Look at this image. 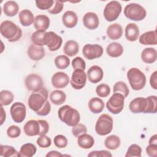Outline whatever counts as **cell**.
Listing matches in <instances>:
<instances>
[{"label":"cell","mask_w":157,"mask_h":157,"mask_svg":"<svg viewBox=\"0 0 157 157\" xmlns=\"http://www.w3.org/2000/svg\"><path fill=\"white\" fill-rule=\"evenodd\" d=\"M124 97L119 93H113L106 103L107 110L113 114L120 113L124 108Z\"/></svg>","instance_id":"8"},{"label":"cell","mask_w":157,"mask_h":157,"mask_svg":"<svg viewBox=\"0 0 157 157\" xmlns=\"http://www.w3.org/2000/svg\"><path fill=\"white\" fill-rule=\"evenodd\" d=\"M53 0H37L36 1V7L40 10L50 9L53 5Z\"/></svg>","instance_id":"46"},{"label":"cell","mask_w":157,"mask_h":157,"mask_svg":"<svg viewBox=\"0 0 157 157\" xmlns=\"http://www.w3.org/2000/svg\"><path fill=\"white\" fill-rule=\"evenodd\" d=\"M147 154L151 157H156L157 156V144H149L146 147Z\"/></svg>","instance_id":"52"},{"label":"cell","mask_w":157,"mask_h":157,"mask_svg":"<svg viewBox=\"0 0 157 157\" xmlns=\"http://www.w3.org/2000/svg\"><path fill=\"white\" fill-rule=\"evenodd\" d=\"M53 141H54L55 145L56 147L59 148H65L67 145V142H68L66 136L61 134L56 135L54 137Z\"/></svg>","instance_id":"42"},{"label":"cell","mask_w":157,"mask_h":157,"mask_svg":"<svg viewBox=\"0 0 157 157\" xmlns=\"http://www.w3.org/2000/svg\"><path fill=\"white\" fill-rule=\"evenodd\" d=\"M79 50V46L78 43L73 40H67L63 47V52L69 57L76 55Z\"/></svg>","instance_id":"30"},{"label":"cell","mask_w":157,"mask_h":157,"mask_svg":"<svg viewBox=\"0 0 157 157\" xmlns=\"http://www.w3.org/2000/svg\"><path fill=\"white\" fill-rule=\"evenodd\" d=\"M157 71H155L150 76V86L154 90H157V77H156Z\"/></svg>","instance_id":"53"},{"label":"cell","mask_w":157,"mask_h":157,"mask_svg":"<svg viewBox=\"0 0 157 157\" xmlns=\"http://www.w3.org/2000/svg\"><path fill=\"white\" fill-rule=\"evenodd\" d=\"M36 143L40 148H48L52 144V140L46 135L39 136V137L36 140Z\"/></svg>","instance_id":"44"},{"label":"cell","mask_w":157,"mask_h":157,"mask_svg":"<svg viewBox=\"0 0 157 157\" xmlns=\"http://www.w3.org/2000/svg\"><path fill=\"white\" fill-rule=\"evenodd\" d=\"M129 108L134 113H155L157 111V97L153 95L147 98H136L130 102Z\"/></svg>","instance_id":"1"},{"label":"cell","mask_w":157,"mask_h":157,"mask_svg":"<svg viewBox=\"0 0 157 157\" xmlns=\"http://www.w3.org/2000/svg\"><path fill=\"white\" fill-rule=\"evenodd\" d=\"M106 33L107 36L111 40H117L122 36L123 31L120 24L113 23L108 26Z\"/></svg>","instance_id":"25"},{"label":"cell","mask_w":157,"mask_h":157,"mask_svg":"<svg viewBox=\"0 0 157 157\" xmlns=\"http://www.w3.org/2000/svg\"><path fill=\"white\" fill-rule=\"evenodd\" d=\"M0 152H1V156H4V157L18 156V153L13 147L10 145H1Z\"/></svg>","instance_id":"39"},{"label":"cell","mask_w":157,"mask_h":157,"mask_svg":"<svg viewBox=\"0 0 157 157\" xmlns=\"http://www.w3.org/2000/svg\"><path fill=\"white\" fill-rule=\"evenodd\" d=\"M37 151L36 146L31 143H26L23 144L18 153V156L21 157H32Z\"/></svg>","instance_id":"32"},{"label":"cell","mask_w":157,"mask_h":157,"mask_svg":"<svg viewBox=\"0 0 157 157\" xmlns=\"http://www.w3.org/2000/svg\"><path fill=\"white\" fill-rule=\"evenodd\" d=\"M83 23L88 29H95L99 26V21L98 16L94 12H87L83 17Z\"/></svg>","instance_id":"16"},{"label":"cell","mask_w":157,"mask_h":157,"mask_svg":"<svg viewBox=\"0 0 157 157\" xmlns=\"http://www.w3.org/2000/svg\"><path fill=\"white\" fill-rule=\"evenodd\" d=\"M48 91L45 87L33 91L28 100L29 107L35 112L40 110L48 100Z\"/></svg>","instance_id":"4"},{"label":"cell","mask_w":157,"mask_h":157,"mask_svg":"<svg viewBox=\"0 0 157 157\" xmlns=\"http://www.w3.org/2000/svg\"><path fill=\"white\" fill-rule=\"evenodd\" d=\"M63 156V155H62L61 153H60L59 152L55 151V150H53V151H49L46 155L45 156L48 157V156H52V157H56V156Z\"/></svg>","instance_id":"54"},{"label":"cell","mask_w":157,"mask_h":157,"mask_svg":"<svg viewBox=\"0 0 157 157\" xmlns=\"http://www.w3.org/2000/svg\"><path fill=\"white\" fill-rule=\"evenodd\" d=\"M1 35L10 42L18 41L22 36V30L15 23L9 20L3 21L0 25Z\"/></svg>","instance_id":"2"},{"label":"cell","mask_w":157,"mask_h":157,"mask_svg":"<svg viewBox=\"0 0 157 157\" xmlns=\"http://www.w3.org/2000/svg\"><path fill=\"white\" fill-rule=\"evenodd\" d=\"M38 121L40 124V132L39 136L46 135L49 130V124L48 122L45 120H39Z\"/></svg>","instance_id":"49"},{"label":"cell","mask_w":157,"mask_h":157,"mask_svg":"<svg viewBox=\"0 0 157 157\" xmlns=\"http://www.w3.org/2000/svg\"><path fill=\"white\" fill-rule=\"evenodd\" d=\"M62 21L66 27L68 28H72L77 24L78 17L76 13L74 11L67 10L63 15Z\"/></svg>","instance_id":"20"},{"label":"cell","mask_w":157,"mask_h":157,"mask_svg":"<svg viewBox=\"0 0 157 157\" xmlns=\"http://www.w3.org/2000/svg\"><path fill=\"white\" fill-rule=\"evenodd\" d=\"M88 80L92 83H97L102 80L104 76L102 69L98 66L94 65L90 67L86 73Z\"/></svg>","instance_id":"15"},{"label":"cell","mask_w":157,"mask_h":157,"mask_svg":"<svg viewBox=\"0 0 157 157\" xmlns=\"http://www.w3.org/2000/svg\"><path fill=\"white\" fill-rule=\"evenodd\" d=\"M64 2L62 1L55 0L53 6L48 10V12L51 14H58L60 13L63 9Z\"/></svg>","instance_id":"47"},{"label":"cell","mask_w":157,"mask_h":157,"mask_svg":"<svg viewBox=\"0 0 157 157\" xmlns=\"http://www.w3.org/2000/svg\"><path fill=\"white\" fill-rule=\"evenodd\" d=\"M45 49L43 47L31 44L28 48L27 53L28 57L33 61H39L45 56Z\"/></svg>","instance_id":"17"},{"label":"cell","mask_w":157,"mask_h":157,"mask_svg":"<svg viewBox=\"0 0 157 157\" xmlns=\"http://www.w3.org/2000/svg\"><path fill=\"white\" fill-rule=\"evenodd\" d=\"M139 41L141 44L147 45H156L157 44V37L156 31H149L143 33L139 39Z\"/></svg>","instance_id":"24"},{"label":"cell","mask_w":157,"mask_h":157,"mask_svg":"<svg viewBox=\"0 0 157 157\" xmlns=\"http://www.w3.org/2000/svg\"><path fill=\"white\" fill-rule=\"evenodd\" d=\"M18 18L20 23L23 26H29L34 21V17L31 11L28 9L21 10L18 14Z\"/></svg>","instance_id":"28"},{"label":"cell","mask_w":157,"mask_h":157,"mask_svg":"<svg viewBox=\"0 0 157 157\" xmlns=\"http://www.w3.org/2000/svg\"><path fill=\"white\" fill-rule=\"evenodd\" d=\"M25 134L28 136H35L40 132V124L38 120H31L28 121L23 128Z\"/></svg>","instance_id":"18"},{"label":"cell","mask_w":157,"mask_h":157,"mask_svg":"<svg viewBox=\"0 0 157 157\" xmlns=\"http://www.w3.org/2000/svg\"><path fill=\"white\" fill-rule=\"evenodd\" d=\"M56 67L59 69H65L70 64L69 58L64 55L57 56L54 60Z\"/></svg>","instance_id":"36"},{"label":"cell","mask_w":157,"mask_h":157,"mask_svg":"<svg viewBox=\"0 0 157 157\" xmlns=\"http://www.w3.org/2000/svg\"><path fill=\"white\" fill-rule=\"evenodd\" d=\"M66 99V95L64 92L61 90H55L52 91L50 94V101L57 105L63 104Z\"/></svg>","instance_id":"34"},{"label":"cell","mask_w":157,"mask_h":157,"mask_svg":"<svg viewBox=\"0 0 157 157\" xmlns=\"http://www.w3.org/2000/svg\"><path fill=\"white\" fill-rule=\"evenodd\" d=\"M25 83L28 90L31 91H37L43 87V80L41 77L36 74H30L27 75Z\"/></svg>","instance_id":"13"},{"label":"cell","mask_w":157,"mask_h":157,"mask_svg":"<svg viewBox=\"0 0 157 157\" xmlns=\"http://www.w3.org/2000/svg\"><path fill=\"white\" fill-rule=\"evenodd\" d=\"M96 93L98 96L101 98H105L109 95L110 93V88L107 84L101 83L96 86Z\"/></svg>","instance_id":"41"},{"label":"cell","mask_w":157,"mask_h":157,"mask_svg":"<svg viewBox=\"0 0 157 157\" xmlns=\"http://www.w3.org/2000/svg\"><path fill=\"white\" fill-rule=\"evenodd\" d=\"M86 79L87 75L84 71L75 69L72 74L70 83L75 90H80L85 86Z\"/></svg>","instance_id":"12"},{"label":"cell","mask_w":157,"mask_h":157,"mask_svg":"<svg viewBox=\"0 0 157 157\" xmlns=\"http://www.w3.org/2000/svg\"><path fill=\"white\" fill-rule=\"evenodd\" d=\"M63 39L61 36L53 31H49V39L47 45L48 50L51 52L58 50L62 45Z\"/></svg>","instance_id":"19"},{"label":"cell","mask_w":157,"mask_h":157,"mask_svg":"<svg viewBox=\"0 0 157 157\" xmlns=\"http://www.w3.org/2000/svg\"><path fill=\"white\" fill-rule=\"evenodd\" d=\"M113 93H119L126 98L129 93V90L126 83L123 81H118L115 83L113 88Z\"/></svg>","instance_id":"37"},{"label":"cell","mask_w":157,"mask_h":157,"mask_svg":"<svg viewBox=\"0 0 157 157\" xmlns=\"http://www.w3.org/2000/svg\"><path fill=\"white\" fill-rule=\"evenodd\" d=\"M121 144L120 139L116 135H110L107 137L104 140V145L109 150L117 149Z\"/></svg>","instance_id":"35"},{"label":"cell","mask_w":157,"mask_h":157,"mask_svg":"<svg viewBox=\"0 0 157 157\" xmlns=\"http://www.w3.org/2000/svg\"><path fill=\"white\" fill-rule=\"evenodd\" d=\"M142 153V148L137 144L131 145L128 149V151L125 155L126 157L136 156L140 157Z\"/></svg>","instance_id":"40"},{"label":"cell","mask_w":157,"mask_h":157,"mask_svg":"<svg viewBox=\"0 0 157 157\" xmlns=\"http://www.w3.org/2000/svg\"><path fill=\"white\" fill-rule=\"evenodd\" d=\"M72 66L75 69H81L83 71H85L86 68V63L85 60L80 56H77L75 58H74L72 61Z\"/></svg>","instance_id":"43"},{"label":"cell","mask_w":157,"mask_h":157,"mask_svg":"<svg viewBox=\"0 0 157 157\" xmlns=\"http://www.w3.org/2000/svg\"><path fill=\"white\" fill-rule=\"evenodd\" d=\"M107 54L113 58L120 56L123 53V47L118 42H113L110 43L106 48Z\"/></svg>","instance_id":"27"},{"label":"cell","mask_w":157,"mask_h":157,"mask_svg":"<svg viewBox=\"0 0 157 157\" xmlns=\"http://www.w3.org/2000/svg\"><path fill=\"white\" fill-rule=\"evenodd\" d=\"M58 115L61 121L72 127L78 124L80 120L78 111L69 105L61 107L58 109Z\"/></svg>","instance_id":"3"},{"label":"cell","mask_w":157,"mask_h":157,"mask_svg":"<svg viewBox=\"0 0 157 157\" xmlns=\"http://www.w3.org/2000/svg\"><path fill=\"white\" fill-rule=\"evenodd\" d=\"M127 77L132 90L139 91L144 88L146 83V77L140 69L136 67L129 69L127 72Z\"/></svg>","instance_id":"5"},{"label":"cell","mask_w":157,"mask_h":157,"mask_svg":"<svg viewBox=\"0 0 157 157\" xmlns=\"http://www.w3.org/2000/svg\"><path fill=\"white\" fill-rule=\"evenodd\" d=\"M124 14L129 20L141 21L145 18L147 12L145 8L141 5L137 3H131L125 6Z\"/></svg>","instance_id":"6"},{"label":"cell","mask_w":157,"mask_h":157,"mask_svg":"<svg viewBox=\"0 0 157 157\" xmlns=\"http://www.w3.org/2000/svg\"><path fill=\"white\" fill-rule=\"evenodd\" d=\"M6 112L4 110L3 107H1V125H2L4 123V121L6 120Z\"/></svg>","instance_id":"55"},{"label":"cell","mask_w":157,"mask_h":157,"mask_svg":"<svg viewBox=\"0 0 157 157\" xmlns=\"http://www.w3.org/2000/svg\"><path fill=\"white\" fill-rule=\"evenodd\" d=\"M50 110H51V105L49 101L47 100L44 104V105H43V107L36 113L40 116H46L50 113Z\"/></svg>","instance_id":"50"},{"label":"cell","mask_w":157,"mask_h":157,"mask_svg":"<svg viewBox=\"0 0 157 157\" xmlns=\"http://www.w3.org/2000/svg\"><path fill=\"white\" fill-rule=\"evenodd\" d=\"M148 144H157V135L155 134L152 136L149 139Z\"/></svg>","instance_id":"56"},{"label":"cell","mask_w":157,"mask_h":157,"mask_svg":"<svg viewBox=\"0 0 157 157\" xmlns=\"http://www.w3.org/2000/svg\"><path fill=\"white\" fill-rule=\"evenodd\" d=\"M102 47L98 44H88L83 46L82 53L83 56L89 60L101 57L103 54Z\"/></svg>","instance_id":"11"},{"label":"cell","mask_w":157,"mask_h":157,"mask_svg":"<svg viewBox=\"0 0 157 157\" xmlns=\"http://www.w3.org/2000/svg\"><path fill=\"white\" fill-rule=\"evenodd\" d=\"M88 156L92 157H104V156H112L111 153L107 150H99V151H92L88 155Z\"/></svg>","instance_id":"51"},{"label":"cell","mask_w":157,"mask_h":157,"mask_svg":"<svg viewBox=\"0 0 157 157\" xmlns=\"http://www.w3.org/2000/svg\"><path fill=\"white\" fill-rule=\"evenodd\" d=\"M33 23L37 31H46L50 26V19L45 15H38L34 18Z\"/></svg>","instance_id":"22"},{"label":"cell","mask_w":157,"mask_h":157,"mask_svg":"<svg viewBox=\"0 0 157 157\" xmlns=\"http://www.w3.org/2000/svg\"><path fill=\"white\" fill-rule=\"evenodd\" d=\"M88 108L93 113H101L104 109V102L100 98H93L88 102Z\"/></svg>","instance_id":"31"},{"label":"cell","mask_w":157,"mask_h":157,"mask_svg":"<svg viewBox=\"0 0 157 157\" xmlns=\"http://www.w3.org/2000/svg\"><path fill=\"white\" fill-rule=\"evenodd\" d=\"M121 10V5L118 1H112L105 5L103 12L104 17L108 21H115L118 18Z\"/></svg>","instance_id":"9"},{"label":"cell","mask_w":157,"mask_h":157,"mask_svg":"<svg viewBox=\"0 0 157 157\" xmlns=\"http://www.w3.org/2000/svg\"><path fill=\"white\" fill-rule=\"evenodd\" d=\"M13 94L9 90H2L0 92V102L2 106L8 105L13 101Z\"/></svg>","instance_id":"38"},{"label":"cell","mask_w":157,"mask_h":157,"mask_svg":"<svg viewBox=\"0 0 157 157\" xmlns=\"http://www.w3.org/2000/svg\"><path fill=\"white\" fill-rule=\"evenodd\" d=\"M48 32L46 31H36L32 34L31 40L33 43L38 46L47 45Z\"/></svg>","instance_id":"23"},{"label":"cell","mask_w":157,"mask_h":157,"mask_svg":"<svg viewBox=\"0 0 157 157\" xmlns=\"http://www.w3.org/2000/svg\"><path fill=\"white\" fill-rule=\"evenodd\" d=\"M139 29L136 23H131L126 25L125 28V37L126 39L131 42L137 40L139 36Z\"/></svg>","instance_id":"21"},{"label":"cell","mask_w":157,"mask_h":157,"mask_svg":"<svg viewBox=\"0 0 157 157\" xmlns=\"http://www.w3.org/2000/svg\"><path fill=\"white\" fill-rule=\"evenodd\" d=\"M19 10L18 4L14 1H8L3 6V11L7 17H13Z\"/></svg>","instance_id":"33"},{"label":"cell","mask_w":157,"mask_h":157,"mask_svg":"<svg viewBox=\"0 0 157 157\" xmlns=\"http://www.w3.org/2000/svg\"><path fill=\"white\" fill-rule=\"evenodd\" d=\"M21 134L20 128L15 125L9 126L7 129V135L10 138H17L20 136Z\"/></svg>","instance_id":"48"},{"label":"cell","mask_w":157,"mask_h":157,"mask_svg":"<svg viewBox=\"0 0 157 157\" xmlns=\"http://www.w3.org/2000/svg\"><path fill=\"white\" fill-rule=\"evenodd\" d=\"M10 113L12 120L15 123H21L26 117V107L23 103L16 102L11 105Z\"/></svg>","instance_id":"10"},{"label":"cell","mask_w":157,"mask_h":157,"mask_svg":"<svg viewBox=\"0 0 157 157\" xmlns=\"http://www.w3.org/2000/svg\"><path fill=\"white\" fill-rule=\"evenodd\" d=\"M113 118L108 114H102L95 124V131L99 136H105L110 133L113 129Z\"/></svg>","instance_id":"7"},{"label":"cell","mask_w":157,"mask_h":157,"mask_svg":"<svg viewBox=\"0 0 157 157\" xmlns=\"http://www.w3.org/2000/svg\"><path fill=\"white\" fill-rule=\"evenodd\" d=\"M87 132V128L85 125L82 123H78L72 128V133L74 136L78 137L80 135L85 134Z\"/></svg>","instance_id":"45"},{"label":"cell","mask_w":157,"mask_h":157,"mask_svg":"<svg viewBox=\"0 0 157 157\" xmlns=\"http://www.w3.org/2000/svg\"><path fill=\"white\" fill-rule=\"evenodd\" d=\"M51 82L54 88H63L69 84V77L64 72H57L52 75Z\"/></svg>","instance_id":"14"},{"label":"cell","mask_w":157,"mask_h":157,"mask_svg":"<svg viewBox=\"0 0 157 157\" xmlns=\"http://www.w3.org/2000/svg\"><path fill=\"white\" fill-rule=\"evenodd\" d=\"M142 60L147 64H151L156 61L157 59V52L154 48H145L141 53Z\"/></svg>","instance_id":"26"},{"label":"cell","mask_w":157,"mask_h":157,"mask_svg":"<svg viewBox=\"0 0 157 157\" xmlns=\"http://www.w3.org/2000/svg\"><path fill=\"white\" fill-rule=\"evenodd\" d=\"M77 144L82 148L89 149L94 145V139L91 135L85 133L77 137Z\"/></svg>","instance_id":"29"}]
</instances>
